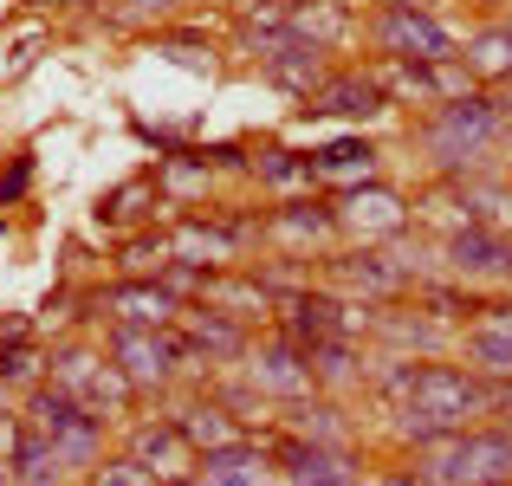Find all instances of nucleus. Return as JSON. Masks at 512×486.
Returning <instances> with one entry per match:
<instances>
[{
  "label": "nucleus",
  "instance_id": "f257e3e1",
  "mask_svg": "<svg viewBox=\"0 0 512 486\" xmlns=\"http://www.w3.org/2000/svg\"><path fill=\"white\" fill-rule=\"evenodd\" d=\"M480 415H493V383L474 370H454V363H415L409 396L396 402V441L402 448H422V441L461 435Z\"/></svg>",
  "mask_w": 512,
  "mask_h": 486
},
{
  "label": "nucleus",
  "instance_id": "f03ea898",
  "mask_svg": "<svg viewBox=\"0 0 512 486\" xmlns=\"http://www.w3.org/2000/svg\"><path fill=\"white\" fill-rule=\"evenodd\" d=\"M506 137H512L506 117L493 111V98H480V91H454V98H441L435 117L415 130L422 156L435 162L448 182H461V175H487V156L500 150Z\"/></svg>",
  "mask_w": 512,
  "mask_h": 486
},
{
  "label": "nucleus",
  "instance_id": "7ed1b4c3",
  "mask_svg": "<svg viewBox=\"0 0 512 486\" xmlns=\"http://www.w3.org/2000/svg\"><path fill=\"white\" fill-rule=\"evenodd\" d=\"M415 486H500L512 480V435L506 428H461V435L422 441L409 461Z\"/></svg>",
  "mask_w": 512,
  "mask_h": 486
},
{
  "label": "nucleus",
  "instance_id": "20e7f679",
  "mask_svg": "<svg viewBox=\"0 0 512 486\" xmlns=\"http://www.w3.org/2000/svg\"><path fill=\"white\" fill-rule=\"evenodd\" d=\"M46 383L65 389V396H72L85 415H98V422H117V415L130 409V396H137V389L117 376V363H104L98 350H85V344L59 350V357H52V370H46Z\"/></svg>",
  "mask_w": 512,
  "mask_h": 486
},
{
  "label": "nucleus",
  "instance_id": "39448f33",
  "mask_svg": "<svg viewBox=\"0 0 512 486\" xmlns=\"http://www.w3.org/2000/svg\"><path fill=\"white\" fill-rule=\"evenodd\" d=\"M370 33H376V46H383L389 59H422V65L454 59V33L428 13V0H383L376 20H370Z\"/></svg>",
  "mask_w": 512,
  "mask_h": 486
},
{
  "label": "nucleus",
  "instance_id": "423d86ee",
  "mask_svg": "<svg viewBox=\"0 0 512 486\" xmlns=\"http://www.w3.org/2000/svg\"><path fill=\"white\" fill-rule=\"evenodd\" d=\"M111 363L130 389H169L175 370H182V337L163 331H143V324H117L111 331Z\"/></svg>",
  "mask_w": 512,
  "mask_h": 486
},
{
  "label": "nucleus",
  "instance_id": "0eeeda50",
  "mask_svg": "<svg viewBox=\"0 0 512 486\" xmlns=\"http://www.w3.org/2000/svg\"><path fill=\"white\" fill-rule=\"evenodd\" d=\"M441 266L467 286H512V240L493 227H454L441 240Z\"/></svg>",
  "mask_w": 512,
  "mask_h": 486
},
{
  "label": "nucleus",
  "instance_id": "6e6552de",
  "mask_svg": "<svg viewBox=\"0 0 512 486\" xmlns=\"http://www.w3.org/2000/svg\"><path fill=\"white\" fill-rule=\"evenodd\" d=\"M240 357H247V389H260V396H273V402L318 396L312 363H305V350L292 344V337H273V344H260V350H240Z\"/></svg>",
  "mask_w": 512,
  "mask_h": 486
},
{
  "label": "nucleus",
  "instance_id": "1a4fd4ad",
  "mask_svg": "<svg viewBox=\"0 0 512 486\" xmlns=\"http://www.w3.org/2000/svg\"><path fill=\"white\" fill-rule=\"evenodd\" d=\"M461 350H467V370H474V376L506 383V376H512V305H487V312L467 324Z\"/></svg>",
  "mask_w": 512,
  "mask_h": 486
},
{
  "label": "nucleus",
  "instance_id": "9d476101",
  "mask_svg": "<svg viewBox=\"0 0 512 486\" xmlns=\"http://www.w3.org/2000/svg\"><path fill=\"white\" fill-rule=\"evenodd\" d=\"M402 266H396V253H376V247H357V253H344L338 266H331V286L350 292V299H396L402 292Z\"/></svg>",
  "mask_w": 512,
  "mask_h": 486
},
{
  "label": "nucleus",
  "instance_id": "9b49d317",
  "mask_svg": "<svg viewBox=\"0 0 512 486\" xmlns=\"http://www.w3.org/2000/svg\"><path fill=\"white\" fill-rule=\"evenodd\" d=\"M130 461L150 467L156 480H182L188 467H195V448L182 441V428H175V415H169V422H137L130 428Z\"/></svg>",
  "mask_w": 512,
  "mask_h": 486
},
{
  "label": "nucleus",
  "instance_id": "f8f14e48",
  "mask_svg": "<svg viewBox=\"0 0 512 486\" xmlns=\"http://www.w3.org/2000/svg\"><path fill=\"white\" fill-rule=\"evenodd\" d=\"M188 474H195L201 486H273V461H266L253 441H227V448L195 454Z\"/></svg>",
  "mask_w": 512,
  "mask_h": 486
},
{
  "label": "nucleus",
  "instance_id": "ddd939ff",
  "mask_svg": "<svg viewBox=\"0 0 512 486\" xmlns=\"http://www.w3.org/2000/svg\"><path fill=\"white\" fill-rule=\"evenodd\" d=\"M338 227H350V234H363V247H370L376 234H402L409 227V208H402L396 188H350L344 208H338Z\"/></svg>",
  "mask_w": 512,
  "mask_h": 486
},
{
  "label": "nucleus",
  "instance_id": "4468645a",
  "mask_svg": "<svg viewBox=\"0 0 512 486\" xmlns=\"http://www.w3.org/2000/svg\"><path fill=\"white\" fill-rule=\"evenodd\" d=\"M454 214H461V227H493V234H506L512 227V188L506 182H487V175H461V182L448 188Z\"/></svg>",
  "mask_w": 512,
  "mask_h": 486
},
{
  "label": "nucleus",
  "instance_id": "2eb2a0df",
  "mask_svg": "<svg viewBox=\"0 0 512 486\" xmlns=\"http://www.w3.org/2000/svg\"><path fill=\"white\" fill-rule=\"evenodd\" d=\"M286 331H292V344H318V337H350V331H357V318H350V312H357V305H344V299H331V292H318V299H312V292H299V299H292L286 305Z\"/></svg>",
  "mask_w": 512,
  "mask_h": 486
},
{
  "label": "nucleus",
  "instance_id": "dca6fc26",
  "mask_svg": "<svg viewBox=\"0 0 512 486\" xmlns=\"http://www.w3.org/2000/svg\"><path fill=\"white\" fill-rule=\"evenodd\" d=\"M104 312L117 324H143V331H163L175 318V292L156 286V279H130V286H111L104 292Z\"/></svg>",
  "mask_w": 512,
  "mask_h": 486
},
{
  "label": "nucleus",
  "instance_id": "f3484780",
  "mask_svg": "<svg viewBox=\"0 0 512 486\" xmlns=\"http://www.w3.org/2000/svg\"><path fill=\"white\" fill-rule=\"evenodd\" d=\"M350 480H357V467L344 448H318V441L286 448V486H350Z\"/></svg>",
  "mask_w": 512,
  "mask_h": 486
},
{
  "label": "nucleus",
  "instance_id": "a211bd4d",
  "mask_svg": "<svg viewBox=\"0 0 512 486\" xmlns=\"http://www.w3.org/2000/svg\"><path fill=\"white\" fill-rule=\"evenodd\" d=\"M240 357L247 350V331H240V318L214 312V305H201V312H188V337H182V357Z\"/></svg>",
  "mask_w": 512,
  "mask_h": 486
},
{
  "label": "nucleus",
  "instance_id": "6ab92c4d",
  "mask_svg": "<svg viewBox=\"0 0 512 486\" xmlns=\"http://www.w3.org/2000/svg\"><path fill=\"white\" fill-rule=\"evenodd\" d=\"M7 467H13V486H65V461H59V448H52V441H39L33 428H20V435H13Z\"/></svg>",
  "mask_w": 512,
  "mask_h": 486
},
{
  "label": "nucleus",
  "instance_id": "aec40b11",
  "mask_svg": "<svg viewBox=\"0 0 512 486\" xmlns=\"http://www.w3.org/2000/svg\"><path fill=\"white\" fill-rule=\"evenodd\" d=\"M305 363H312V383L318 389L363 383V363H357V344H350V337H318V344H305Z\"/></svg>",
  "mask_w": 512,
  "mask_h": 486
},
{
  "label": "nucleus",
  "instance_id": "412c9836",
  "mask_svg": "<svg viewBox=\"0 0 512 486\" xmlns=\"http://www.w3.org/2000/svg\"><path fill=\"white\" fill-rule=\"evenodd\" d=\"M273 234L286 240V247H318V240L338 234V208H325V201H292V208L273 214Z\"/></svg>",
  "mask_w": 512,
  "mask_h": 486
},
{
  "label": "nucleus",
  "instance_id": "4be33fe9",
  "mask_svg": "<svg viewBox=\"0 0 512 486\" xmlns=\"http://www.w3.org/2000/svg\"><path fill=\"white\" fill-rule=\"evenodd\" d=\"M169 247H175V260H195V266H208V253H214V260H234V253H240V227H221V221H182Z\"/></svg>",
  "mask_w": 512,
  "mask_h": 486
},
{
  "label": "nucleus",
  "instance_id": "5701e85b",
  "mask_svg": "<svg viewBox=\"0 0 512 486\" xmlns=\"http://www.w3.org/2000/svg\"><path fill=\"white\" fill-rule=\"evenodd\" d=\"M305 98H312V111H383V91H376V78H363V72L318 78Z\"/></svg>",
  "mask_w": 512,
  "mask_h": 486
},
{
  "label": "nucleus",
  "instance_id": "b1692460",
  "mask_svg": "<svg viewBox=\"0 0 512 486\" xmlns=\"http://www.w3.org/2000/svg\"><path fill=\"white\" fill-rule=\"evenodd\" d=\"M175 428H182V441H188L195 454L240 441V435H234V422H227V402H188V409L175 415Z\"/></svg>",
  "mask_w": 512,
  "mask_h": 486
},
{
  "label": "nucleus",
  "instance_id": "393cba45",
  "mask_svg": "<svg viewBox=\"0 0 512 486\" xmlns=\"http://www.w3.org/2000/svg\"><path fill=\"white\" fill-rule=\"evenodd\" d=\"M370 169H376V150L357 137H344V143L312 156V182H370Z\"/></svg>",
  "mask_w": 512,
  "mask_h": 486
},
{
  "label": "nucleus",
  "instance_id": "a878e982",
  "mask_svg": "<svg viewBox=\"0 0 512 486\" xmlns=\"http://www.w3.org/2000/svg\"><path fill=\"white\" fill-rule=\"evenodd\" d=\"M286 409H292V441H318V448H344L350 441V422L331 409V402L305 396V402H286Z\"/></svg>",
  "mask_w": 512,
  "mask_h": 486
},
{
  "label": "nucleus",
  "instance_id": "bb28decb",
  "mask_svg": "<svg viewBox=\"0 0 512 486\" xmlns=\"http://www.w3.org/2000/svg\"><path fill=\"white\" fill-rule=\"evenodd\" d=\"M467 78H506L512 72V39H506V26H480L474 39H467Z\"/></svg>",
  "mask_w": 512,
  "mask_h": 486
},
{
  "label": "nucleus",
  "instance_id": "cd10ccee",
  "mask_svg": "<svg viewBox=\"0 0 512 486\" xmlns=\"http://www.w3.org/2000/svg\"><path fill=\"white\" fill-rule=\"evenodd\" d=\"M376 331L389 337V344H422V350H435L441 337H448V324H435V312H389L383 324H376Z\"/></svg>",
  "mask_w": 512,
  "mask_h": 486
},
{
  "label": "nucleus",
  "instance_id": "c85d7f7f",
  "mask_svg": "<svg viewBox=\"0 0 512 486\" xmlns=\"http://www.w3.org/2000/svg\"><path fill=\"white\" fill-rule=\"evenodd\" d=\"M91 486H163V480L124 454V461H98V467H91Z\"/></svg>",
  "mask_w": 512,
  "mask_h": 486
},
{
  "label": "nucleus",
  "instance_id": "c756f323",
  "mask_svg": "<svg viewBox=\"0 0 512 486\" xmlns=\"http://www.w3.org/2000/svg\"><path fill=\"white\" fill-rule=\"evenodd\" d=\"M260 175H266V182H299V175H312V156L266 150V156H260Z\"/></svg>",
  "mask_w": 512,
  "mask_h": 486
},
{
  "label": "nucleus",
  "instance_id": "7c9ffc66",
  "mask_svg": "<svg viewBox=\"0 0 512 486\" xmlns=\"http://www.w3.org/2000/svg\"><path fill=\"white\" fill-rule=\"evenodd\" d=\"M33 376H39L33 350H0V383H33Z\"/></svg>",
  "mask_w": 512,
  "mask_h": 486
},
{
  "label": "nucleus",
  "instance_id": "2f4dec72",
  "mask_svg": "<svg viewBox=\"0 0 512 486\" xmlns=\"http://www.w3.org/2000/svg\"><path fill=\"white\" fill-rule=\"evenodd\" d=\"M137 201H150V188H143V182H130V188H117V195L111 201H104V221H130V214H137Z\"/></svg>",
  "mask_w": 512,
  "mask_h": 486
},
{
  "label": "nucleus",
  "instance_id": "473e14b6",
  "mask_svg": "<svg viewBox=\"0 0 512 486\" xmlns=\"http://www.w3.org/2000/svg\"><path fill=\"white\" fill-rule=\"evenodd\" d=\"M26 182H33V162H26V156H13V169H7V175H0V208H7V201H13V195H20V188H26Z\"/></svg>",
  "mask_w": 512,
  "mask_h": 486
},
{
  "label": "nucleus",
  "instance_id": "72a5a7b5",
  "mask_svg": "<svg viewBox=\"0 0 512 486\" xmlns=\"http://www.w3.org/2000/svg\"><path fill=\"white\" fill-rule=\"evenodd\" d=\"M201 169H208V156H201V162H169L163 182H169V188H195V182H201Z\"/></svg>",
  "mask_w": 512,
  "mask_h": 486
},
{
  "label": "nucleus",
  "instance_id": "f704fd0d",
  "mask_svg": "<svg viewBox=\"0 0 512 486\" xmlns=\"http://www.w3.org/2000/svg\"><path fill=\"white\" fill-rule=\"evenodd\" d=\"M13 435H20V415L7 402V383H0V454H13Z\"/></svg>",
  "mask_w": 512,
  "mask_h": 486
},
{
  "label": "nucleus",
  "instance_id": "c9c22d12",
  "mask_svg": "<svg viewBox=\"0 0 512 486\" xmlns=\"http://www.w3.org/2000/svg\"><path fill=\"white\" fill-rule=\"evenodd\" d=\"M493 111L506 117V130H512V72L506 78H493Z\"/></svg>",
  "mask_w": 512,
  "mask_h": 486
},
{
  "label": "nucleus",
  "instance_id": "e433bc0d",
  "mask_svg": "<svg viewBox=\"0 0 512 486\" xmlns=\"http://www.w3.org/2000/svg\"><path fill=\"white\" fill-rule=\"evenodd\" d=\"M169 7H182V0H130V13H169Z\"/></svg>",
  "mask_w": 512,
  "mask_h": 486
},
{
  "label": "nucleus",
  "instance_id": "4c0bfd02",
  "mask_svg": "<svg viewBox=\"0 0 512 486\" xmlns=\"http://www.w3.org/2000/svg\"><path fill=\"white\" fill-rule=\"evenodd\" d=\"M350 486H415V480L402 474V480H350Z\"/></svg>",
  "mask_w": 512,
  "mask_h": 486
},
{
  "label": "nucleus",
  "instance_id": "58836bf2",
  "mask_svg": "<svg viewBox=\"0 0 512 486\" xmlns=\"http://www.w3.org/2000/svg\"><path fill=\"white\" fill-rule=\"evenodd\" d=\"M0 486H13V467H7V454H0Z\"/></svg>",
  "mask_w": 512,
  "mask_h": 486
},
{
  "label": "nucleus",
  "instance_id": "ea45409f",
  "mask_svg": "<svg viewBox=\"0 0 512 486\" xmlns=\"http://www.w3.org/2000/svg\"><path fill=\"white\" fill-rule=\"evenodd\" d=\"M163 486H201V480H195V474H182V480H163Z\"/></svg>",
  "mask_w": 512,
  "mask_h": 486
},
{
  "label": "nucleus",
  "instance_id": "a19ab883",
  "mask_svg": "<svg viewBox=\"0 0 512 486\" xmlns=\"http://www.w3.org/2000/svg\"><path fill=\"white\" fill-rule=\"evenodd\" d=\"M500 26H506V39H512V13H506V20H500Z\"/></svg>",
  "mask_w": 512,
  "mask_h": 486
},
{
  "label": "nucleus",
  "instance_id": "79ce46f5",
  "mask_svg": "<svg viewBox=\"0 0 512 486\" xmlns=\"http://www.w3.org/2000/svg\"><path fill=\"white\" fill-rule=\"evenodd\" d=\"M500 486H512V480H500Z\"/></svg>",
  "mask_w": 512,
  "mask_h": 486
}]
</instances>
